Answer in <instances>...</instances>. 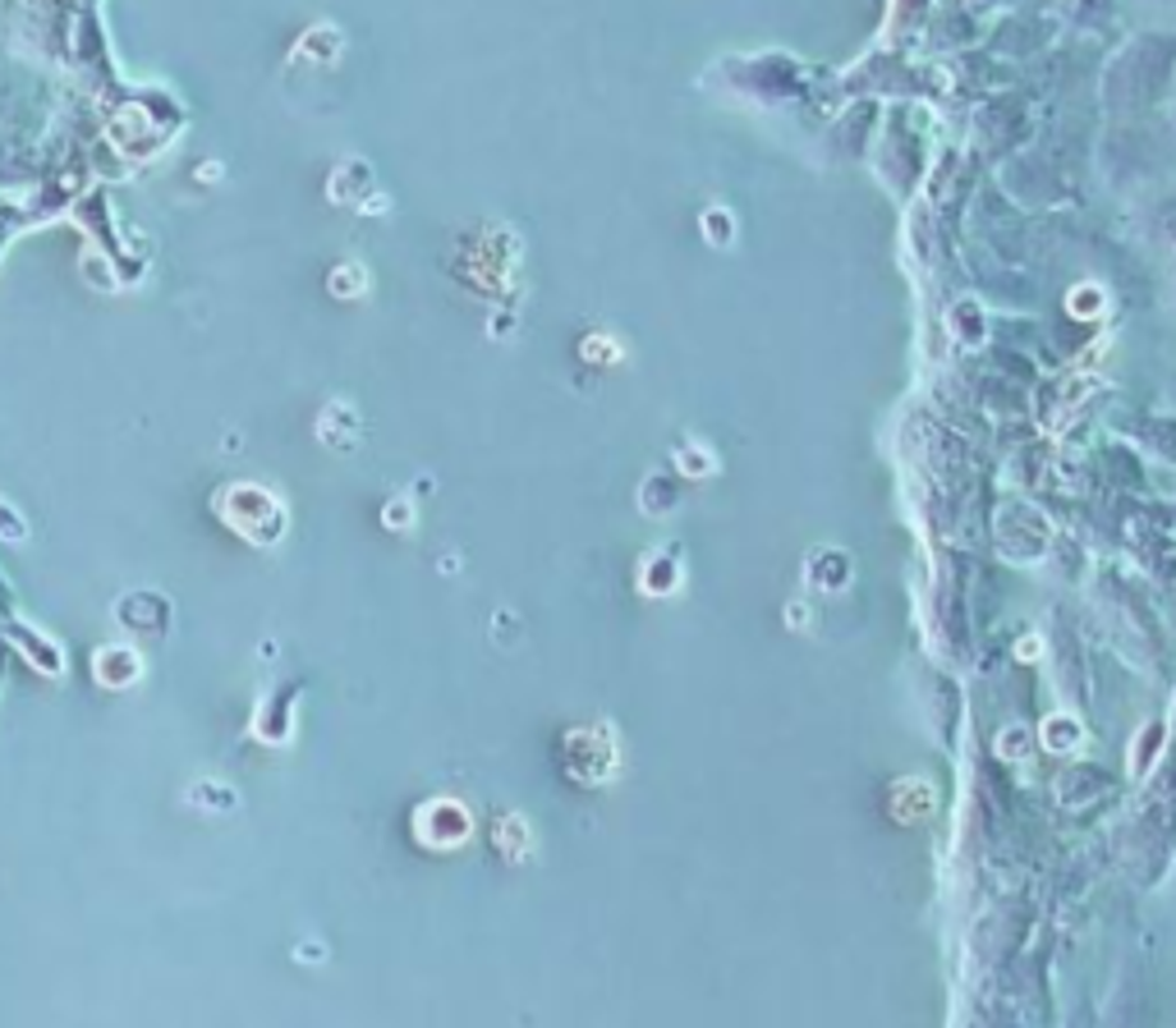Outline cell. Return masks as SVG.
I'll return each mask as SVG.
<instances>
[{
	"label": "cell",
	"instance_id": "6da1fadb",
	"mask_svg": "<svg viewBox=\"0 0 1176 1028\" xmlns=\"http://www.w3.org/2000/svg\"><path fill=\"white\" fill-rule=\"evenodd\" d=\"M414 831L423 835L432 850H455V844L469 840L473 822H469V808L464 804H455V799H432V804L418 808Z\"/></svg>",
	"mask_w": 1176,
	"mask_h": 1028
},
{
	"label": "cell",
	"instance_id": "7a4b0ae2",
	"mask_svg": "<svg viewBox=\"0 0 1176 1028\" xmlns=\"http://www.w3.org/2000/svg\"><path fill=\"white\" fill-rule=\"evenodd\" d=\"M680 578H685V565H680V556H671V551H658V556H649L640 565V583H644V593H653V597L676 593Z\"/></svg>",
	"mask_w": 1176,
	"mask_h": 1028
},
{
	"label": "cell",
	"instance_id": "3957f363",
	"mask_svg": "<svg viewBox=\"0 0 1176 1028\" xmlns=\"http://www.w3.org/2000/svg\"><path fill=\"white\" fill-rule=\"evenodd\" d=\"M1043 743L1053 753H1071L1075 743H1080V721H1075V716H1062V712L1047 716V721H1043Z\"/></svg>",
	"mask_w": 1176,
	"mask_h": 1028
},
{
	"label": "cell",
	"instance_id": "277c9868",
	"mask_svg": "<svg viewBox=\"0 0 1176 1028\" xmlns=\"http://www.w3.org/2000/svg\"><path fill=\"white\" fill-rule=\"evenodd\" d=\"M1066 308L1075 312V317H1093V312L1108 308V294H1103V285H1075L1071 299H1066Z\"/></svg>",
	"mask_w": 1176,
	"mask_h": 1028
},
{
	"label": "cell",
	"instance_id": "5b68a950",
	"mask_svg": "<svg viewBox=\"0 0 1176 1028\" xmlns=\"http://www.w3.org/2000/svg\"><path fill=\"white\" fill-rule=\"evenodd\" d=\"M704 239H708V244H722V248L731 244V239H735V216H731V211L708 207L704 211Z\"/></svg>",
	"mask_w": 1176,
	"mask_h": 1028
},
{
	"label": "cell",
	"instance_id": "8992f818",
	"mask_svg": "<svg viewBox=\"0 0 1176 1028\" xmlns=\"http://www.w3.org/2000/svg\"><path fill=\"white\" fill-rule=\"evenodd\" d=\"M676 464L685 468L689 477H708V473H713V468H717V459L708 455V450L699 446V441H689V446H680V450H676Z\"/></svg>",
	"mask_w": 1176,
	"mask_h": 1028
},
{
	"label": "cell",
	"instance_id": "52a82bcc",
	"mask_svg": "<svg viewBox=\"0 0 1176 1028\" xmlns=\"http://www.w3.org/2000/svg\"><path fill=\"white\" fill-rule=\"evenodd\" d=\"M391 523H396V528H400V523H409V505H400V501L391 505Z\"/></svg>",
	"mask_w": 1176,
	"mask_h": 1028
}]
</instances>
